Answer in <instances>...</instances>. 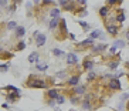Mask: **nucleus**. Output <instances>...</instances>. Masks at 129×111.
<instances>
[{"label": "nucleus", "instance_id": "nucleus-20", "mask_svg": "<svg viewBox=\"0 0 129 111\" xmlns=\"http://www.w3.org/2000/svg\"><path fill=\"white\" fill-rule=\"evenodd\" d=\"M75 93H77V94H82V93H84V87H82V86L77 87V88H75Z\"/></svg>", "mask_w": 129, "mask_h": 111}, {"label": "nucleus", "instance_id": "nucleus-3", "mask_svg": "<svg viewBox=\"0 0 129 111\" xmlns=\"http://www.w3.org/2000/svg\"><path fill=\"white\" fill-rule=\"evenodd\" d=\"M67 61H68V64H77V61H78V57L75 56V54H68L67 56Z\"/></svg>", "mask_w": 129, "mask_h": 111}, {"label": "nucleus", "instance_id": "nucleus-33", "mask_svg": "<svg viewBox=\"0 0 129 111\" xmlns=\"http://www.w3.org/2000/svg\"><path fill=\"white\" fill-rule=\"evenodd\" d=\"M77 101H78V100H77V97H73V98H71V103H73V104H75Z\"/></svg>", "mask_w": 129, "mask_h": 111}, {"label": "nucleus", "instance_id": "nucleus-27", "mask_svg": "<svg viewBox=\"0 0 129 111\" xmlns=\"http://www.w3.org/2000/svg\"><path fill=\"white\" fill-rule=\"evenodd\" d=\"M116 67H118V63H116V61H115V63H111V64H109V68H112V70H115Z\"/></svg>", "mask_w": 129, "mask_h": 111}, {"label": "nucleus", "instance_id": "nucleus-36", "mask_svg": "<svg viewBox=\"0 0 129 111\" xmlns=\"http://www.w3.org/2000/svg\"><path fill=\"white\" fill-rule=\"evenodd\" d=\"M116 1H118V0H108V3H109V4H113V3H116Z\"/></svg>", "mask_w": 129, "mask_h": 111}, {"label": "nucleus", "instance_id": "nucleus-31", "mask_svg": "<svg viewBox=\"0 0 129 111\" xmlns=\"http://www.w3.org/2000/svg\"><path fill=\"white\" fill-rule=\"evenodd\" d=\"M68 3V0H60V4H62V6H65Z\"/></svg>", "mask_w": 129, "mask_h": 111}, {"label": "nucleus", "instance_id": "nucleus-11", "mask_svg": "<svg viewBox=\"0 0 129 111\" xmlns=\"http://www.w3.org/2000/svg\"><path fill=\"white\" fill-rule=\"evenodd\" d=\"M108 33H111V34H116V33H118V29H116L115 26H109V24H108Z\"/></svg>", "mask_w": 129, "mask_h": 111}, {"label": "nucleus", "instance_id": "nucleus-18", "mask_svg": "<svg viewBox=\"0 0 129 111\" xmlns=\"http://www.w3.org/2000/svg\"><path fill=\"white\" fill-rule=\"evenodd\" d=\"M92 41H94L92 39H88V40H84L81 44H82V46H90V44H92Z\"/></svg>", "mask_w": 129, "mask_h": 111}, {"label": "nucleus", "instance_id": "nucleus-25", "mask_svg": "<svg viewBox=\"0 0 129 111\" xmlns=\"http://www.w3.org/2000/svg\"><path fill=\"white\" fill-rule=\"evenodd\" d=\"M37 68H38L40 71H45V70H47V66H41V64H37Z\"/></svg>", "mask_w": 129, "mask_h": 111}, {"label": "nucleus", "instance_id": "nucleus-24", "mask_svg": "<svg viewBox=\"0 0 129 111\" xmlns=\"http://www.w3.org/2000/svg\"><path fill=\"white\" fill-rule=\"evenodd\" d=\"M57 101H58V103H60V104H62V103H64V101H65V98H64V97H62V95H57Z\"/></svg>", "mask_w": 129, "mask_h": 111}, {"label": "nucleus", "instance_id": "nucleus-22", "mask_svg": "<svg viewBox=\"0 0 129 111\" xmlns=\"http://www.w3.org/2000/svg\"><path fill=\"white\" fill-rule=\"evenodd\" d=\"M116 20H118V22H121V23H122V22H124V20H125V14H124V13H121V14H119L118 17H116Z\"/></svg>", "mask_w": 129, "mask_h": 111}, {"label": "nucleus", "instance_id": "nucleus-12", "mask_svg": "<svg viewBox=\"0 0 129 111\" xmlns=\"http://www.w3.org/2000/svg\"><path fill=\"white\" fill-rule=\"evenodd\" d=\"M91 36H92L91 39H95V37H102V34H101V31H99V30H94Z\"/></svg>", "mask_w": 129, "mask_h": 111}, {"label": "nucleus", "instance_id": "nucleus-28", "mask_svg": "<svg viewBox=\"0 0 129 111\" xmlns=\"http://www.w3.org/2000/svg\"><path fill=\"white\" fill-rule=\"evenodd\" d=\"M64 9H65V10H73L74 6H73V4H68V3H67V4L64 6Z\"/></svg>", "mask_w": 129, "mask_h": 111}, {"label": "nucleus", "instance_id": "nucleus-34", "mask_svg": "<svg viewBox=\"0 0 129 111\" xmlns=\"http://www.w3.org/2000/svg\"><path fill=\"white\" fill-rule=\"evenodd\" d=\"M57 76H58V77H65V73H62V71H61V73H58Z\"/></svg>", "mask_w": 129, "mask_h": 111}, {"label": "nucleus", "instance_id": "nucleus-10", "mask_svg": "<svg viewBox=\"0 0 129 111\" xmlns=\"http://www.w3.org/2000/svg\"><path fill=\"white\" fill-rule=\"evenodd\" d=\"M78 81H79V78L77 76H75V77H71V78L68 80V83H70L71 86H77V84H78Z\"/></svg>", "mask_w": 129, "mask_h": 111}, {"label": "nucleus", "instance_id": "nucleus-29", "mask_svg": "<svg viewBox=\"0 0 129 111\" xmlns=\"http://www.w3.org/2000/svg\"><path fill=\"white\" fill-rule=\"evenodd\" d=\"M1 67V71H7L9 70V64H3V66H0Z\"/></svg>", "mask_w": 129, "mask_h": 111}, {"label": "nucleus", "instance_id": "nucleus-39", "mask_svg": "<svg viewBox=\"0 0 129 111\" xmlns=\"http://www.w3.org/2000/svg\"><path fill=\"white\" fill-rule=\"evenodd\" d=\"M126 66H128V67H129V61H128V64H126Z\"/></svg>", "mask_w": 129, "mask_h": 111}, {"label": "nucleus", "instance_id": "nucleus-8", "mask_svg": "<svg viewBox=\"0 0 129 111\" xmlns=\"http://www.w3.org/2000/svg\"><path fill=\"white\" fill-rule=\"evenodd\" d=\"M58 23H60V20H58V19H51V22H50V29H55L57 26H58Z\"/></svg>", "mask_w": 129, "mask_h": 111}, {"label": "nucleus", "instance_id": "nucleus-37", "mask_svg": "<svg viewBox=\"0 0 129 111\" xmlns=\"http://www.w3.org/2000/svg\"><path fill=\"white\" fill-rule=\"evenodd\" d=\"M78 3H81V4H85V0H78Z\"/></svg>", "mask_w": 129, "mask_h": 111}, {"label": "nucleus", "instance_id": "nucleus-21", "mask_svg": "<svg viewBox=\"0 0 129 111\" xmlns=\"http://www.w3.org/2000/svg\"><path fill=\"white\" fill-rule=\"evenodd\" d=\"M24 47H26V43L20 41V43H18V46H17V50H24Z\"/></svg>", "mask_w": 129, "mask_h": 111}, {"label": "nucleus", "instance_id": "nucleus-30", "mask_svg": "<svg viewBox=\"0 0 129 111\" xmlns=\"http://www.w3.org/2000/svg\"><path fill=\"white\" fill-rule=\"evenodd\" d=\"M82 107H84V108H91V104L88 103V101H87V100H85V103L82 104Z\"/></svg>", "mask_w": 129, "mask_h": 111}, {"label": "nucleus", "instance_id": "nucleus-40", "mask_svg": "<svg viewBox=\"0 0 129 111\" xmlns=\"http://www.w3.org/2000/svg\"><path fill=\"white\" fill-rule=\"evenodd\" d=\"M128 108H129V104H128Z\"/></svg>", "mask_w": 129, "mask_h": 111}, {"label": "nucleus", "instance_id": "nucleus-7", "mask_svg": "<svg viewBox=\"0 0 129 111\" xmlns=\"http://www.w3.org/2000/svg\"><path fill=\"white\" fill-rule=\"evenodd\" d=\"M18 95H20V90H17V91H14L13 94H10V95L7 97V100H9V101H14L16 97H18Z\"/></svg>", "mask_w": 129, "mask_h": 111}, {"label": "nucleus", "instance_id": "nucleus-17", "mask_svg": "<svg viewBox=\"0 0 129 111\" xmlns=\"http://www.w3.org/2000/svg\"><path fill=\"white\" fill-rule=\"evenodd\" d=\"M99 13H101V16H104V17H105V16L108 14V9H107V7H102L101 10H99Z\"/></svg>", "mask_w": 129, "mask_h": 111}, {"label": "nucleus", "instance_id": "nucleus-23", "mask_svg": "<svg viewBox=\"0 0 129 111\" xmlns=\"http://www.w3.org/2000/svg\"><path fill=\"white\" fill-rule=\"evenodd\" d=\"M7 7V0H0V9Z\"/></svg>", "mask_w": 129, "mask_h": 111}, {"label": "nucleus", "instance_id": "nucleus-4", "mask_svg": "<svg viewBox=\"0 0 129 111\" xmlns=\"http://www.w3.org/2000/svg\"><path fill=\"white\" fill-rule=\"evenodd\" d=\"M45 44V36L44 34H37V46L41 47Z\"/></svg>", "mask_w": 129, "mask_h": 111}, {"label": "nucleus", "instance_id": "nucleus-5", "mask_svg": "<svg viewBox=\"0 0 129 111\" xmlns=\"http://www.w3.org/2000/svg\"><path fill=\"white\" fill-rule=\"evenodd\" d=\"M24 34H26V29H24L23 26L16 27V36H17V37H23Z\"/></svg>", "mask_w": 129, "mask_h": 111}, {"label": "nucleus", "instance_id": "nucleus-13", "mask_svg": "<svg viewBox=\"0 0 129 111\" xmlns=\"http://www.w3.org/2000/svg\"><path fill=\"white\" fill-rule=\"evenodd\" d=\"M53 54H55V56H58V57H61V56H64V51L58 50V48H54V50H53Z\"/></svg>", "mask_w": 129, "mask_h": 111}, {"label": "nucleus", "instance_id": "nucleus-32", "mask_svg": "<svg viewBox=\"0 0 129 111\" xmlns=\"http://www.w3.org/2000/svg\"><path fill=\"white\" fill-rule=\"evenodd\" d=\"M79 23H81V26H82V27H85V29H88V27H90V26H88L87 23H84V22H79Z\"/></svg>", "mask_w": 129, "mask_h": 111}, {"label": "nucleus", "instance_id": "nucleus-38", "mask_svg": "<svg viewBox=\"0 0 129 111\" xmlns=\"http://www.w3.org/2000/svg\"><path fill=\"white\" fill-rule=\"evenodd\" d=\"M14 3H20V0H14Z\"/></svg>", "mask_w": 129, "mask_h": 111}, {"label": "nucleus", "instance_id": "nucleus-35", "mask_svg": "<svg viewBox=\"0 0 129 111\" xmlns=\"http://www.w3.org/2000/svg\"><path fill=\"white\" fill-rule=\"evenodd\" d=\"M94 77H95V74H94V73H91L90 76H88V78H90V80H92V78H94Z\"/></svg>", "mask_w": 129, "mask_h": 111}, {"label": "nucleus", "instance_id": "nucleus-6", "mask_svg": "<svg viewBox=\"0 0 129 111\" xmlns=\"http://www.w3.org/2000/svg\"><path fill=\"white\" fill-rule=\"evenodd\" d=\"M37 60H38V54H37V53H31V54L28 56V61H30V63H36Z\"/></svg>", "mask_w": 129, "mask_h": 111}, {"label": "nucleus", "instance_id": "nucleus-19", "mask_svg": "<svg viewBox=\"0 0 129 111\" xmlns=\"http://www.w3.org/2000/svg\"><path fill=\"white\" fill-rule=\"evenodd\" d=\"M16 27H17L16 22H10V23L7 24V29H16Z\"/></svg>", "mask_w": 129, "mask_h": 111}, {"label": "nucleus", "instance_id": "nucleus-16", "mask_svg": "<svg viewBox=\"0 0 129 111\" xmlns=\"http://www.w3.org/2000/svg\"><path fill=\"white\" fill-rule=\"evenodd\" d=\"M124 46H125V43L122 40H116V41H115V47H121V48H122Z\"/></svg>", "mask_w": 129, "mask_h": 111}, {"label": "nucleus", "instance_id": "nucleus-1", "mask_svg": "<svg viewBox=\"0 0 129 111\" xmlns=\"http://www.w3.org/2000/svg\"><path fill=\"white\" fill-rule=\"evenodd\" d=\"M30 87H37V88H45V83L41 80H30L28 81Z\"/></svg>", "mask_w": 129, "mask_h": 111}, {"label": "nucleus", "instance_id": "nucleus-15", "mask_svg": "<svg viewBox=\"0 0 129 111\" xmlns=\"http://www.w3.org/2000/svg\"><path fill=\"white\" fill-rule=\"evenodd\" d=\"M92 66H94V63H92V61H85V63H84V67H85V68H88V70H91V68H92Z\"/></svg>", "mask_w": 129, "mask_h": 111}, {"label": "nucleus", "instance_id": "nucleus-2", "mask_svg": "<svg viewBox=\"0 0 129 111\" xmlns=\"http://www.w3.org/2000/svg\"><path fill=\"white\" fill-rule=\"evenodd\" d=\"M109 87L112 88V90H119V88H121V83H119L116 78H112V80L109 81Z\"/></svg>", "mask_w": 129, "mask_h": 111}, {"label": "nucleus", "instance_id": "nucleus-14", "mask_svg": "<svg viewBox=\"0 0 129 111\" xmlns=\"http://www.w3.org/2000/svg\"><path fill=\"white\" fill-rule=\"evenodd\" d=\"M48 95H50L51 98H57V95H58V94H57L55 90H48Z\"/></svg>", "mask_w": 129, "mask_h": 111}, {"label": "nucleus", "instance_id": "nucleus-9", "mask_svg": "<svg viewBox=\"0 0 129 111\" xmlns=\"http://www.w3.org/2000/svg\"><path fill=\"white\" fill-rule=\"evenodd\" d=\"M50 14H51V17L53 19H58V16H60V10L58 9H53L50 12Z\"/></svg>", "mask_w": 129, "mask_h": 111}, {"label": "nucleus", "instance_id": "nucleus-26", "mask_svg": "<svg viewBox=\"0 0 129 111\" xmlns=\"http://www.w3.org/2000/svg\"><path fill=\"white\" fill-rule=\"evenodd\" d=\"M4 90H9V91H13V93H14V91H17V88L13 87V86H7V88H4Z\"/></svg>", "mask_w": 129, "mask_h": 111}]
</instances>
